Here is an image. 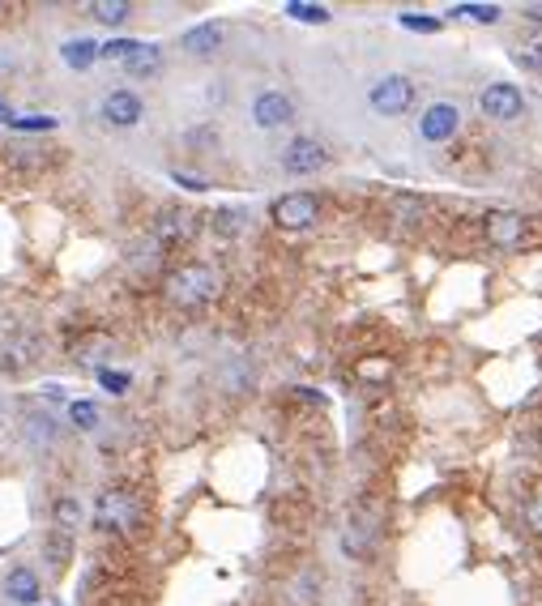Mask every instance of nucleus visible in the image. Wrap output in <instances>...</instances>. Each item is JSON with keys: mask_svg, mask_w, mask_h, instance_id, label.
Instances as JSON below:
<instances>
[{"mask_svg": "<svg viewBox=\"0 0 542 606\" xmlns=\"http://www.w3.org/2000/svg\"><path fill=\"white\" fill-rule=\"evenodd\" d=\"M39 359H43L39 333H13V338L5 342V350H0V368L5 372H30Z\"/></svg>", "mask_w": 542, "mask_h": 606, "instance_id": "10", "label": "nucleus"}, {"mask_svg": "<svg viewBox=\"0 0 542 606\" xmlns=\"http://www.w3.org/2000/svg\"><path fill=\"white\" fill-rule=\"evenodd\" d=\"M99 380H103V389H111V393L129 389V376H120V372H99Z\"/></svg>", "mask_w": 542, "mask_h": 606, "instance_id": "30", "label": "nucleus"}, {"mask_svg": "<svg viewBox=\"0 0 542 606\" xmlns=\"http://www.w3.org/2000/svg\"><path fill=\"white\" fill-rule=\"evenodd\" d=\"M222 39H227V30H222V22H201V26H193V30H184V35H180V47H184L188 56L205 60V56L222 52Z\"/></svg>", "mask_w": 542, "mask_h": 606, "instance_id": "12", "label": "nucleus"}, {"mask_svg": "<svg viewBox=\"0 0 542 606\" xmlns=\"http://www.w3.org/2000/svg\"><path fill=\"white\" fill-rule=\"evenodd\" d=\"M43 555H47V564H52V572H60L69 564V555H73V538H65V534H47V542H43Z\"/></svg>", "mask_w": 542, "mask_h": 606, "instance_id": "21", "label": "nucleus"}, {"mask_svg": "<svg viewBox=\"0 0 542 606\" xmlns=\"http://www.w3.org/2000/svg\"><path fill=\"white\" fill-rule=\"evenodd\" d=\"M269 218L286 231H304L321 218V201H316L312 193H286V197H278L274 205H269Z\"/></svg>", "mask_w": 542, "mask_h": 606, "instance_id": "3", "label": "nucleus"}, {"mask_svg": "<svg viewBox=\"0 0 542 606\" xmlns=\"http://www.w3.org/2000/svg\"><path fill=\"white\" fill-rule=\"evenodd\" d=\"M141 517H146V508H141V496L133 487H107L94 500V530H103V534L129 538V534H137Z\"/></svg>", "mask_w": 542, "mask_h": 606, "instance_id": "2", "label": "nucleus"}, {"mask_svg": "<svg viewBox=\"0 0 542 606\" xmlns=\"http://www.w3.org/2000/svg\"><path fill=\"white\" fill-rule=\"evenodd\" d=\"M13 129H22V133H43V129H56V120L52 116H30V120H9Z\"/></svg>", "mask_w": 542, "mask_h": 606, "instance_id": "26", "label": "nucleus"}, {"mask_svg": "<svg viewBox=\"0 0 542 606\" xmlns=\"http://www.w3.org/2000/svg\"><path fill=\"white\" fill-rule=\"evenodd\" d=\"M325 167H329V150L316 137H295L282 150V171H291V175H316Z\"/></svg>", "mask_w": 542, "mask_h": 606, "instance_id": "5", "label": "nucleus"}, {"mask_svg": "<svg viewBox=\"0 0 542 606\" xmlns=\"http://www.w3.org/2000/svg\"><path fill=\"white\" fill-rule=\"evenodd\" d=\"M82 521H86V513H82V500L77 496H56V504H52V530L56 534H65V538H73L77 530H82Z\"/></svg>", "mask_w": 542, "mask_h": 606, "instance_id": "16", "label": "nucleus"}, {"mask_svg": "<svg viewBox=\"0 0 542 606\" xmlns=\"http://www.w3.org/2000/svg\"><path fill=\"white\" fill-rule=\"evenodd\" d=\"M214 141H218L214 129H193V133H188V146H214Z\"/></svg>", "mask_w": 542, "mask_h": 606, "instance_id": "31", "label": "nucleus"}, {"mask_svg": "<svg viewBox=\"0 0 542 606\" xmlns=\"http://www.w3.org/2000/svg\"><path fill=\"white\" fill-rule=\"evenodd\" d=\"M158 65H163V47H158V43H137V39L129 47V56L120 60V69L129 77H154Z\"/></svg>", "mask_w": 542, "mask_h": 606, "instance_id": "14", "label": "nucleus"}, {"mask_svg": "<svg viewBox=\"0 0 542 606\" xmlns=\"http://www.w3.org/2000/svg\"><path fill=\"white\" fill-rule=\"evenodd\" d=\"M525 239V218L521 214H491L487 218V244L491 248H517Z\"/></svg>", "mask_w": 542, "mask_h": 606, "instance_id": "13", "label": "nucleus"}, {"mask_svg": "<svg viewBox=\"0 0 542 606\" xmlns=\"http://www.w3.org/2000/svg\"><path fill=\"white\" fill-rule=\"evenodd\" d=\"M461 13H470L474 22H500V9H496V5H487V9H478V5H466Z\"/></svg>", "mask_w": 542, "mask_h": 606, "instance_id": "29", "label": "nucleus"}, {"mask_svg": "<svg viewBox=\"0 0 542 606\" xmlns=\"http://www.w3.org/2000/svg\"><path fill=\"white\" fill-rule=\"evenodd\" d=\"M103 124H111V129H137L141 116H146V103H141V94L133 90H111L103 99Z\"/></svg>", "mask_w": 542, "mask_h": 606, "instance_id": "9", "label": "nucleus"}, {"mask_svg": "<svg viewBox=\"0 0 542 606\" xmlns=\"http://www.w3.org/2000/svg\"><path fill=\"white\" fill-rule=\"evenodd\" d=\"M0 120H9V107H5V99H0Z\"/></svg>", "mask_w": 542, "mask_h": 606, "instance_id": "33", "label": "nucleus"}, {"mask_svg": "<svg viewBox=\"0 0 542 606\" xmlns=\"http://www.w3.org/2000/svg\"><path fill=\"white\" fill-rule=\"evenodd\" d=\"M410 103H414V82L402 73H389L372 86V107L380 111V116H402Z\"/></svg>", "mask_w": 542, "mask_h": 606, "instance_id": "6", "label": "nucleus"}, {"mask_svg": "<svg viewBox=\"0 0 542 606\" xmlns=\"http://www.w3.org/2000/svg\"><path fill=\"white\" fill-rule=\"evenodd\" d=\"M286 13H291V18H299V22H329V9L325 5H286Z\"/></svg>", "mask_w": 542, "mask_h": 606, "instance_id": "23", "label": "nucleus"}, {"mask_svg": "<svg viewBox=\"0 0 542 606\" xmlns=\"http://www.w3.org/2000/svg\"><path fill=\"white\" fill-rule=\"evenodd\" d=\"M52 436H56V432H52V419H39V414H35V419H26V440L47 444Z\"/></svg>", "mask_w": 542, "mask_h": 606, "instance_id": "25", "label": "nucleus"}, {"mask_svg": "<svg viewBox=\"0 0 542 606\" xmlns=\"http://www.w3.org/2000/svg\"><path fill=\"white\" fill-rule=\"evenodd\" d=\"M372 538H376V521H363V517H355V521L346 525L342 547H346V555H368V551H372Z\"/></svg>", "mask_w": 542, "mask_h": 606, "instance_id": "17", "label": "nucleus"}, {"mask_svg": "<svg viewBox=\"0 0 542 606\" xmlns=\"http://www.w3.org/2000/svg\"><path fill=\"white\" fill-rule=\"evenodd\" d=\"M286 598H291V606H316L321 602V581H316L312 572H299V577H291V585H286Z\"/></svg>", "mask_w": 542, "mask_h": 606, "instance_id": "18", "label": "nucleus"}, {"mask_svg": "<svg viewBox=\"0 0 542 606\" xmlns=\"http://www.w3.org/2000/svg\"><path fill=\"white\" fill-rule=\"evenodd\" d=\"M69 419H73L77 432H94V423H99V406H94V402H73Z\"/></svg>", "mask_w": 542, "mask_h": 606, "instance_id": "22", "label": "nucleus"}, {"mask_svg": "<svg viewBox=\"0 0 542 606\" xmlns=\"http://www.w3.org/2000/svg\"><path fill=\"white\" fill-rule=\"evenodd\" d=\"M359 376H389V363H359Z\"/></svg>", "mask_w": 542, "mask_h": 606, "instance_id": "32", "label": "nucleus"}, {"mask_svg": "<svg viewBox=\"0 0 542 606\" xmlns=\"http://www.w3.org/2000/svg\"><path fill=\"white\" fill-rule=\"evenodd\" d=\"M478 107H483V116L487 120H496V124H513L521 111H525V99H521V90L517 86H487L483 94H478Z\"/></svg>", "mask_w": 542, "mask_h": 606, "instance_id": "7", "label": "nucleus"}, {"mask_svg": "<svg viewBox=\"0 0 542 606\" xmlns=\"http://www.w3.org/2000/svg\"><path fill=\"white\" fill-rule=\"evenodd\" d=\"M214 227H218L222 235H235L239 227H244V210H218V214H214Z\"/></svg>", "mask_w": 542, "mask_h": 606, "instance_id": "24", "label": "nucleus"}, {"mask_svg": "<svg viewBox=\"0 0 542 606\" xmlns=\"http://www.w3.org/2000/svg\"><path fill=\"white\" fill-rule=\"evenodd\" d=\"M5 598H9V602H18V606H35V602L43 598V581H39V572H35V568H26V564L9 568V572H5Z\"/></svg>", "mask_w": 542, "mask_h": 606, "instance_id": "11", "label": "nucleus"}, {"mask_svg": "<svg viewBox=\"0 0 542 606\" xmlns=\"http://www.w3.org/2000/svg\"><path fill=\"white\" fill-rule=\"evenodd\" d=\"M525 525H530V530L542 538V491H538L530 504H525Z\"/></svg>", "mask_w": 542, "mask_h": 606, "instance_id": "27", "label": "nucleus"}, {"mask_svg": "<svg viewBox=\"0 0 542 606\" xmlns=\"http://www.w3.org/2000/svg\"><path fill=\"white\" fill-rule=\"evenodd\" d=\"M457 107H449V103H436L432 111L423 116V124H419V133L427 137V141H449L453 133H457Z\"/></svg>", "mask_w": 542, "mask_h": 606, "instance_id": "15", "label": "nucleus"}, {"mask_svg": "<svg viewBox=\"0 0 542 606\" xmlns=\"http://www.w3.org/2000/svg\"><path fill=\"white\" fill-rule=\"evenodd\" d=\"M295 120V99L282 90H261L257 99H252V124L257 129H282V124Z\"/></svg>", "mask_w": 542, "mask_h": 606, "instance_id": "8", "label": "nucleus"}, {"mask_svg": "<svg viewBox=\"0 0 542 606\" xmlns=\"http://www.w3.org/2000/svg\"><path fill=\"white\" fill-rule=\"evenodd\" d=\"M60 56H65V65L69 69H90L94 60H99V43H90V39H73L60 47Z\"/></svg>", "mask_w": 542, "mask_h": 606, "instance_id": "20", "label": "nucleus"}, {"mask_svg": "<svg viewBox=\"0 0 542 606\" xmlns=\"http://www.w3.org/2000/svg\"><path fill=\"white\" fill-rule=\"evenodd\" d=\"M197 227H201V218L193 214V210H180V205H171V210H163L154 218V244L158 248H180V244H188V239L197 235Z\"/></svg>", "mask_w": 542, "mask_h": 606, "instance_id": "4", "label": "nucleus"}, {"mask_svg": "<svg viewBox=\"0 0 542 606\" xmlns=\"http://www.w3.org/2000/svg\"><path fill=\"white\" fill-rule=\"evenodd\" d=\"M163 291H167V299L175 303V308H201V303L218 299L222 274H218L214 265H205V261H188L180 269H171L167 282H163Z\"/></svg>", "mask_w": 542, "mask_h": 606, "instance_id": "1", "label": "nucleus"}, {"mask_svg": "<svg viewBox=\"0 0 542 606\" xmlns=\"http://www.w3.org/2000/svg\"><path fill=\"white\" fill-rule=\"evenodd\" d=\"M90 18L103 22V26H120V22L133 18V5H129V0H94V5H90Z\"/></svg>", "mask_w": 542, "mask_h": 606, "instance_id": "19", "label": "nucleus"}, {"mask_svg": "<svg viewBox=\"0 0 542 606\" xmlns=\"http://www.w3.org/2000/svg\"><path fill=\"white\" fill-rule=\"evenodd\" d=\"M538 440H542V427H538Z\"/></svg>", "mask_w": 542, "mask_h": 606, "instance_id": "34", "label": "nucleus"}, {"mask_svg": "<svg viewBox=\"0 0 542 606\" xmlns=\"http://www.w3.org/2000/svg\"><path fill=\"white\" fill-rule=\"evenodd\" d=\"M402 26H410V30H440V22L423 18V13H402Z\"/></svg>", "mask_w": 542, "mask_h": 606, "instance_id": "28", "label": "nucleus"}]
</instances>
